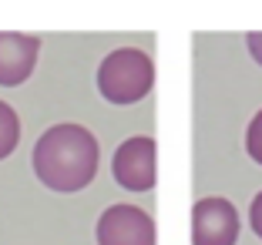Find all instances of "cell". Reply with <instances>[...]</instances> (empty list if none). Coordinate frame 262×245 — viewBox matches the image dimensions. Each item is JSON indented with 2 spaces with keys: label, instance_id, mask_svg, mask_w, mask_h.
I'll use <instances>...</instances> for the list:
<instances>
[{
  "label": "cell",
  "instance_id": "obj_1",
  "mask_svg": "<svg viewBox=\"0 0 262 245\" xmlns=\"http://www.w3.org/2000/svg\"><path fill=\"white\" fill-rule=\"evenodd\" d=\"M34 171L51 192H81L98 171V141L81 124H54L34 145Z\"/></svg>",
  "mask_w": 262,
  "mask_h": 245
},
{
  "label": "cell",
  "instance_id": "obj_2",
  "mask_svg": "<svg viewBox=\"0 0 262 245\" xmlns=\"http://www.w3.org/2000/svg\"><path fill=\"white\" fill-rule=\"evenodd\" d=\"M155 84V64L138 47H118L98 68V91L111 104H135Z\"/></svg>",
  "mask_w": 262,
  "mask_h": 245
},
{
  "label": "cell",
  "instance_id": "obj_3",
  "mask_svg": "<svg viewBox=\"0 0 262 245\" xmlns=\"http://www.w3.org/2000/svg\"><path fill=\"white\" fill-rule=\"evenodd\" d=\"M115 178L121 188L128 192H148L158 182V151H155V141L138 135V138H128L124 145H118L115 151Z\"/></svg>",
  "mask_w": 262,
  "mask_h": 245
},
{
  "label": "cell",
  "instance_id": "obj_4",
  "mask_svg": "<svg viewBox=\"0 0 262 245\" xmlns=\"http://www.w3.org/2000/svg\"><path fill=\"white\" fill-rule=\"evenodd\" d=\"M239 212L229 198H202L192 208V245H235Z\"/></svg>",
  "mask_w": 262,
  "mask_h": 245
},
{
  "label": "cell",
  "instance_id": "obj_5",
  "mask_svg": "<svg viewBox=\"0 0 262 245\" xmlns=\"http://www.w3.org/2000/svg\"><path fill=\"white\" fill-rule=\"evenodd\" d=\"M98 245H155V222L138 205H111L98 222Z\"/></svg>",
  "mask_w": 262,
  "mask_h": 245
},
{
  "label": "cell",
  "instance_id": "obj_6",
  "mask_svg": "<svg viewBox=\"0 0 262 245\" xmlns=\"http://www.w3.org/2000/svg\"><path fill=\"white\" fill-rule=\"evenodd\" d=\"M40 37L34 34H7L0 31V84L17 87L20 81H27L37 64Z\"/></svg>",
  "mask_w": 262,
  "mask_h": 245
},
{
  "label": "cell",
  "instance_id": "obj_7",
  "mask_svg": "<svg viewBox=\"0 0 262 245\" xmlns=\"http://www.w3.org/2000/svg\"><path fill=\"white\" fill-rule=\"evenodd\" d=\"M17 141H20V118L14 115V107L7 101H0V161L14 154Z\"/></svg>",
  "mask_w": 262,
  "mask_h": 245
},
{
  "label": "cell",
  "instance_id": "obj_8",
  "mask_svg": "<svg viewBox=\"0 0 262 245\" xmlns=\"http://www.w3.org/2000/svg\"><path fill=\"white\" fill-rule=\"evenodd\" d=\"M246 151L255 165H262V111L249 121V131H246Z\"/></svg>",
  "mask_w": 262,
  "mask_h": 245
},
{
  "label": "cell",
  "instance_id": "obj_9",
  "mask_svg": "<svg viewBox=\"0 0 262 245\" xmlns=\"http://www.w3.org/2000/svg\"><path fill=\"white\" fill-rule=\"evenodd\" d=\"M249 222H252V229H255V235L262 238V192L252 198V208H249Z\"/></svg>",
  "mask_w": 262,
  "mask_h": 245
},
{
  "label": "cell",
  "instance_id": "obj_10",
  "mask_svg": "<svg viewBox=\"0 0 262 245\" xmlns=\"http://www.w3.org/2000/svg\"><path fill=\"white\" fill-rule=\"evenodd\" d=\"M246 44H249V54H252L255 61L262 64V31H255V34H249L246 37Z\"/></svg>",
  "mask_w": 262,
  "mask_h": 245
}]
</instances>
